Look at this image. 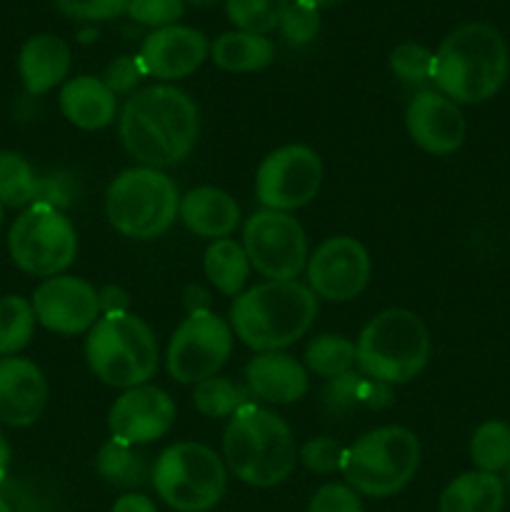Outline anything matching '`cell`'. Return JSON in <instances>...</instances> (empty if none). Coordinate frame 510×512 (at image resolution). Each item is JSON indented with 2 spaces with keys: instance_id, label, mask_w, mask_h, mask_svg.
Returning <instances> with one entry per match:
<instances>
[{
  "instance_id": "obj_1",
  "label": "cell",
  "mask_w": 510,
  "mask_h": 512,
  "mask_svg": "<svg viewBox=\"0 0 510 512\" xmlns=\"http://www.w3.org/2000/svg\"><path fill=\"white\" fill-rule=\"evenodd\" d=\"M200 135L198 105L173 85H150L128 98L120 113V140L145 168H168L195 148Z\"/></svg>"
},
{
  "instance_id": "obj_2",
  "label": "cell",
  "mask_w": 510,
  "mask_h": 512,
  "mask_svg": "<svg viewBox=\"0 0 510 512\" xmlns=\"http://www.w3.org/2000/svg\"><path fill=\"white\" fill-rule=\"evenodd\" d=\"M510 70L505 38L488 23H465L440 43L433 60V83L453 103H483Z\"/></svg>"
},
{
  "instance_id": "obj_3",
  "label": "cell",
  "mask_w": 510,
  "mask_h": 512,
  "mask_svg": "<svg viewBox=\"0 0 510 512\" xmlns=\"http://www.w3.org/2000/svg\"><path fill=\"white\" fill-rule=\"evenodd\" d=\"M318 315V298L298 280H268L245 290L230 308V328L248 348L273 353L303 338Z\"/></svg>"
},
{
  "instance_id": "obj_4",
  "label": "cell",
  "mask_w": 510,
  "mask_h": 512,
  "mask_svg": "<svg viewBox=\"0 0 510 512\" xmlns=\"http://www.w3.org/2000/svg\"><path fill=\"white\" fill-rule=\"evenodd\" d=\"M223 455L235 478L253 488H273L293 473L298 448L280 415L250 403L230 418Z\"/></svg>"
},
{
  "instance_id": "obj_5",
  "label": "cell",
  "mask_w": 510,
  "mask_h": 512,
  "mask_svg": "<svg viewBox=\"0 0 510 512\" xmlns=\"http://www.w3.org/2000/svg\"><path fill=\"white\" fill-rule=\"evenodd\" d=\"M90 370L113 388H138L158 370V340L133 313L103 315L85 340Z\"/></svg>"
},
{
  "instance_id": "obj_6",
  "label": "cell",
  "mask_w": 510,
  "mask_h": 512,
  "mask_svg": "<svg viewBox=\"0 0 510 512\" xmlns=\"http://www.w3.org/2000/svg\"><path fill=\"white\" fill-rule=\"evenodd\" d=\"M358 368L385 385L413 380L430 355V335L423 320L405 308L375 315L358 338Z\"/></svg>"
},
{
  "instance_id": "obj_7",
  "label": "cell",
  "mask_w": 510,
  "mask_h": 512,
  "mask_svg": "<svg viewBox=\"0 0 510 512\" xmlns=\"http://www.w3.org/2000/svg\"><path fill=\"white\" fill-rule=\"evenodd\" d=\"M420 465V443L415 433L400 425L370 430L345 450L340 473L355 493L388 498L400 493Z\"/></svg>"
},
{
  "instance_id": "obj_8",
  "label": "cell",
  "mask_w": 510,
  "mask_h": 512,
  "mask_svg": "<svg viewBox=\"0 0 510 512\" xmlns=\"http://www.w3.org/2000/svg\"><path fill=\"white\" fill-rule=\"evenodd\" d=\"M180 195L173 180L158 168L123 170L105 193V213L118 233L153 240L175 223Z\"/></svg>"
},
{
  "instance_id": "obj_9",
  "label": "cell",
  "mask_w": 510,
  "mask_h": 512,
  "mask_svg": "<svg viewBox=\"0 0 510 512\" xmlns=\"http://www.w3.org/2000/svg\"><path fill=\"white\" fill-rule=\"evenodd\" d=\"M158 498L178 512H205L220 503L228 485L223 460L203 443H175L153 465Z\"/></svg>"
},
{
  "instance_id": "obj_10",
  "label": "cell",
  "mask_w": 510,
  "mask_h": 512,
  "mask_svg": "<svg viewBox=\"0 0 510 512\" xmlns=\"http://www.w3.org/2000/svg\"><path fill=\"white\" fill-rule=\"evenodd\" d=\"M8 253L23 273L55 278L73 265L78 233L63 210L35 203L15 218L8 233Z\"/></svg>"
},
{
  "instance_id": "obj_11",
  "label": "cell",
  "mask_w": 510,
  "mask_h": 512,
  "mask_svg": "<svg viewBox=\"0 0 510 512\" xmlns=\"http://www.w3.org/2000/svg\"><path fill=\"white\" fill-rule=\"evenodd\" d=\"M233 350V328L210 310H190L168 345V373L183 385L213 378Z\"/></svg>"
},
{
  "instance_id": "obj_12",
  "label": "cell",
  "mask_w": 510,
  "mask_h": 512,
  "mask_svg": "<svg viewBox=\"0 0 510 512\" xmlns=\"http://www.w3.org/2000/svg\"><path fill=\"white\" fill-rule=\"evenodd\" d=\"M243 248L250 265L268 280H295L308 265L303 225L280 210L250 215L243 228Z\"/></svg>"
},
{
  "instance_id": "obj_13",
  "label": "cell",
  "mask_w": 510,
  "mask_h": 512,
  "mask_svg": "<svg viewBox=\"0 0 510 512\" xmlns=\"http://www.w3.org/2000/svg\"><path fill=\"white\" fill-rule=\"evenodd\" d=\"M323 165L308 145H283L260 163L255 175V195L265 210L303 208L318 195Z\"/></svg>"
},
{
  "instance_id": "obj_14",
  "label": "cell",
  "mask_w": 510,
  "mask_h": 512,
  "mask_svg": "<svg viewBox=\"0 0 510 512\" xmlns=\"http://www.w3.org/2000/svg\"><path fill=\"white\" fill-rule=\"evenodd\" d=\"M33 313L43 328L58 335H78L100 320V295L88 280L75 275L45 278L35 288Z\"/></svg>"
},
{
  "instance_id": "obj_15",
  "label": "cell",
  "mask_w": 510,
  "mask_h": 512,
  "mask_svg": "<svg viewBox=\"0 0 510 512\" xmlns=\"http://www.w3.org/2000/svg\"><path fill=\"white\" fill-rule=\"evenodd\" d=\"M370 280L368 250L348 235H335L320 243L308 258V283L318 298L353 300Z\"/></svg>"
},
{
  "instance_id": "obj_16",
  "label": "cell",
  "mask_w": 510,
  "mask_h": 512,
  "mask_svg": "<svg viewBox=\"0 0 510 512\" xmlns=\"http://www.w3.org/2000/svg\"><path fill=\"white\" fill-rule=\"evenodd\" d=\"M175 420V403L155 385H138L120 395L108 413V428L125 445H148L160 440Z\"/></svg>"
},
{
  "instance_id": "obj_17",
  "label": "cell",
  "mask_w": 510,
  "mask_h": 512,
  "mask_svg": "<svg viewBox=\"0 0 510 512\" xmlns=\"http://www.w3.org/2000/svg\"><path fill=\"white\" fill-rule=\"evenodd\" d=\"M410 138L415 145L433 155H450L463 145L465 118L458 103L438 90H420L405 113Z\"/></svg>"
},
{
  "instance_id": "obj_18",
  "label": "cell",
  "mask_w": 510,
  "mask_h": 512,
  "mask_svg": "<svg viewBox=\"0 0 510 512\" xmlns=\"http://www.w3.org/2000/svg\"><path fill=\"white\" fill-rule=\"evenodd\" d=\"M208 40L200 30L188 25H168L158 28L143 40L138 60L145 75H155L163 80L188 78L208 58Z\"/></svg>"
},
{
  "instance_id": "obj_19",
  "label": "cell",
  "mask_w": 510,
  "mask_h": 512,
  "mask_svg": "<svg viewBox=\"0 0 510 512\" xmlns=\"http://www.w3.org/2000/svg\"><path fill=\"white\" fill-rule=\"evenodd\" d=\"M48 405V383L43 370L30 360L10 355L0 358V423L28 428Z\"/></svg>"
},
{
  "instance_id": "obj_20",
  "label": "cell",
  "mask_w": 510,
  "mask_h": 512,
  "mask_svg": "<svg viewBox=\"0 0 510 512\" xmlns=\"http://www.w3.org/2000/svg\"><path fill=\"white\" fill-rule=\"evenodd\" d=\"M70 193L55 178H40L38 170L15 150H0V205L3 208H30L48 203L55 208L68 205Z\"/></svg>"
},
{
  "instance_id": "obj_21",
  "label": "cell",
  "mask_w": 510,
  "mask_h": 512,
  "mask_svg": "<svg viewBox=\"0 0 510 512\" xmlns=\"http://www.w3.org/2000/svg\"><path fill=\"white\" fill-rule=\"evenodd\" d=\"M248 390L265 403L288 405L298 403L308 393V373L288 353H258L245 368Z\"/></svg>"
},
{
  "instance_id": "obj_22",
  "label": "cell",
  "mask_w": 510,
  "mask_h": 512,
  "mask_svg": "<svg viewBox=\"0 0 510 512\" xmlns=\"http://www.w3.org/2000/svg\"><path fill=\"white\" fill-rule=\"evenodd\" d=\"M70 48L63 38L38 33L25 40L18 55V73L30 95H43L65 80L70 70Z\"/></svg>"
},
{
  "instance_id": "obj_23",
  "label": "cell",
  "mask_w": 510,
  "mask_h": 512,
  "mask_svg": "<svg viewBox=\"0 0 510 512\" xmlns=\"http://www.w3.org/2000/svg\"><path fill=\"white\" fill-rule=\"evenodd\" d=\"M60 110L80 130H100L115 120V93L95 75H78L60 90Z\"/></svg>"
},
{
  "instance_id": "obj_24",
  "label": "cell",
  "mask_w": 510,
  "mask_h": 512,
  "mask_svg": "<svg viewBox=\"0 0 510 512\" xmlns=\"http://www.w3.org/2000/svg\"><path fill=\"white\" fill-rule=\"evenodd\" d=\"M178 218L200 238H228L240 223V208L218 188H195L180 198Z\"/></svg>"
},
{
  "instance_id": "obj_25",
  "label": "cell",
  "mask_w": 510,
  "mask_h": 512,
  "mask_svg": "<svg viewBox=\"0 0 510 512\" xmlns=\"http://www.w3.org/2000/svg\"><path fill=\"white\" fill-rule=\"evenodd\" d=\"M438 508L440 512H503L505 483L493 473L470 470L443 490Z\"/></svg>"
},
{
  "instance_id": "obj_26",
  "label": "cell",
  "mask_w": 510,
  "mask_h": 512,
  "mask_svg": "<svg viewBox=\"0 0 510 512\" xmlns=\"http://www.w3.org/2000/svg\"><path fill=\"white\" fill-rule=\"evenodd\" d=\"M393 403V390L380 380L368 378L363 373H350L330 378L323 390V405L330 415H343L355 408L383 410Z\"/></svg>"
},
{
  "instance_id": "obj_27",
  "label": "cell",
  "mask_w": 510,
  "mask_h": 512,
  "mask_svg": "<svg viewBox=\"0 0 510 512\" xmlns=\"http://www.w3.org/2000/svg\"><path fill=\"white\" fill-rule=\"evenodd\" d=\"M213 63L228 73H255L273 63L275 45L265 35L230 30L210 45Z\"/></svg>"
},
{
  "instance_id": "obj_28",
  "label": "cell",
  "mask_w": 510,
  "mask_h": 512,
  "mask_svg": "<svg viewBox=\"0 0 510 512\" xmlns=\"http://www.w3.org/2000/svg\"><path fill=\"white\" fill-rule=\"evenodd\" d=\"M205 275L210 283L228 298H238L243 293V285L250 273V260L245 255V248L230 238L213 240L205 250L203 260Z\"/></svg>"
},
{
  "instance_id": "obj_29",
  "label": "cell",
  "mask_w": 510,
  "mask_h": 512,
  "mask_svg": "<svg viewBox=\"0 0 510 512\" xmlns=\"http://www.w3.org/2000/svg\"><path fill=\"white\" fill-rule=\"evenodd\" d=\"M100 478L115 488H140L148 478H153V470L148 468V460L143 453L125 445L120 440L110 438L103 448L98 450L95 458Z\"/></svg>"
},
{
  "instance_id": "obj_30",
  "label": "cell",
  "mask_w": 510,
  "mask_h": 512,
  "mask_svg": "<svg viewBox=\"0 0 510 512\" xmlns=\"http://www.w3.org/2000/svg\"><path fill=\"white\" fill-rule=\"evenodd\" d=\"M305 365L320 378H338L358 365V348L343 335H318L305 350Z\"/></svg>"
},
{
  "instance_id": "obj_31",
  "label": "cell",
  "mask_w": 510,
  "mask_h": 512,
  "mask_svg": "<svg viewBox=\"0 0 510 512\" xmlns=\"http://www.w3.org/2000/svg\"><path fill=\"white\" fill-rule=\"evenodd\" d=\"M470 460L483 473L498 475L510 468V425L488 420L470 438Z\"/></svg>"
},
{
  "instance_id": "obj_32",
  "label": "cell",
  "mask_w": 510,
  "mask_h": 512,
  "mask_svg": "<svg viewBox=\"0 0 510 512\" xmlns=\"http://www.w3.org/2000/svg\"><path fill=\"white\" fill-rule=\"evenodd\" d=\"M35 313L30 300L20 295L0 298V358L18 355L30 343L35 330Z\"/></svg>"
},
{
  "instance_id": "obj_33",
  "label": "cell",
  "mask_w": 510,
  "mask_h": 512,
  "mask_svg": "<svg viewBox=\"0 0 510 512\" xmlns=\"http://www.w3.org/2000/svg\"><path fill=\"white\" fill-rule=\"evenodd\" d=\"M248 388L228 378H208L195 385L193 403L205 418H233L240 408L253 403Z\"/></svg>"
},
{
  "instance_id": "obj_34",
  "label": "cell",
  "mask_w": 510,
  "mask_h": 512,
  "mask_svg": "<svg viewBox=\"0 0 510 512\" xmlns=\"http://www.w3.org/2000/svg\"><path fill=\"white\" fill-rule=\"evenodd\" d=\"M290 0H225L230 23L245 33L265 35L280 25Z\"/></svg>"
},
{
  "instance_id": "obj_35",
  "label": "cell",
  "mask_w": 510,
  "mask_h": 512,
  "mask_svg": "<svg viewBox=\"0 0 510 512\" xmlns=\"http://www.w3.org/2000/svg\"><path fill=\"white\" fill-rule=\"evenodd\" d=\"M433 60L435 53H430L420 43H403L390 53V70L405 83H425L433 80Z\"/></svg>"
},
{
  "instance_id": "obj_36",
  "label": "cell",
  "mask_w": 510,
  "mask_h": 512,
  "mask_svg": "<svg viewBox=\"0 0 510 512\" xmlns=\"http://www.w3.org/2000/svg\"><path fill=\"white\" fill-rule=\"evenodd\" d=\"M278 28L290 45L310 43L320 30L318 5L308 3V0H290Z\"/></svg>"
},
{
  "instance_id": "obj_37",
  "label": "cell",
  "mask_w": 510,
  "mask_h": 512,
  "mask_svg": "<svg viewBox=\"0 0 510 512\" xmlns=\"http://www.w3.org/2000/svg\"><path fill=\"white\" fill-rule=\"evenodd\" d=\"M125 13L140 25L150 28H168L178 25V20L185 13V0H130Z\"/></svg>"
},
{
  "instance_id": "obj_38",
  "label": "cell",
  "mask_w": 510,
  "mask_h": 512,
  "mask_svg": "<svg viewBox=\"0 0 510 512\" xmlns=\"http://www.w3.org/2000/svg\"><path fill=\"white\" fill-rule=\"evenodd\" d=\"M345 450L338 440L333 438H313L300 448L298 460L305 465L308 470L320 475H328L335 473V470L343 468V460H345Z\"/></svg>"
},
{
  "instance_id": "obj_39",
  "label": "cell",
  "mask_w": 510,
  "mask_h": 512,
  "mask_svg": "<svg viewBox=\"0 0 510 512\" xmlns=\"http://www.w3.org/2000/svg\"><path fill=\"white\" fill-rule=\"evenodd\" d=\"M55 8L73 20H110L128 10L130 0H53Z\"/></svg>"
},
{
  "instance_id": "obj_40",
  "label": "cell",
  "mask_w": 510,
  "mask_h": 512,
  "mask_svg": "<svg viewBox=\"0 0 510 512\" xmlns=\"http://www.w3.org/2000/svg\"><path fill=\"white\" fill-rule=\"evenodd\" d=\"M308 512H363V503L350 485L328 483L313 495Z\"/></svg>"
},
{
  "instance_id": "obj_41",
  "label": "cell",
  "mask_w": 510,
  "mask_h": 512,
  "mask_svg": "<svg viewBox=\"0 0 510 512\" xmlns=\"http://www.w3.org/2000/svg\"><path fill=\"white\" fill-rule=\"evenodd\" d=\"M143 75H145V70H143V65H140L138 55H135V58L133 55H120V58H115L113 63L105 68L103 83L108 85L115 95L130 93V90L140 83V78H143Z\"/></svg>"
},
{
  "instance_id": "obj_42",
  "label": "cell",
  "mask_w": 510,
  "mask_h": 512,
  "mask_svg": "<svg viewBox=\"0 0 510 512\" xmlns=\"http://www.w3.org/2000/svg\"><path fill=\"white\" fill-rule=\"evenodd\" d=\"M100 295V313L113 315V313H128V298L123 290L118 288H105Z\"/></svg>"
},
{
  "instance_id": "obj_43",
  "label": "cell",
  "mask_w": 510,
  "mask_h": 512,
  "mask_svg": "<svg viewBox=\"0 0 510 512\" xmlns=\"http://www.w3.org/2000/svg\"><path fill=\"white\" fill-rule=\"evenodd\" d=\"M113 512H158V510H155L153 500L145 498V495L125 493L123 498L115 500Z\"/></svg>"
},
{
  "instance_id": "obj_44",
  "label": "cell",
  "mask_w": 510,
  "mask_h": 512,
  "mask_svg": "<svg viewBox=\"0 0 510 512\" xmlns=\"http://www.w3.org/2000/svg\"><path fill=\"white\" fill-rule=\"evenodd\" d=\"M8 465H10V445L8 440H5V435L0 433V483H3L5 475H8Z\"/></svg>"
},
{
  "instance_id": "obj_45",
  "label": "cell",
  "mask_w": 510,
  "mask_h": 512,
  "mask_svg": "<svg viewBox=\"0 0 510 512\" xmlns=\"http://www.w3.org/2000/svg\"><path fill=\"white\" fill-rule=\"evenodd\" d=\"M185 3H193V5H200V8H205V5H213L218 3V0H185Z\"/></svg>"
},
{
  "instance_id": "obj_46",
  "label": "cell",
  "mask_w": 510,
  "mask_h": 512,
  "mask_svg": "<svg viewBox=\"0 0 510 512\" xmlns=\"http://www.w3.org/2000/svg\"><path fill=\"white\" fill-rule=\"evenodd\" d=\"M0 512H13V508H10V503L5 498H0Z\"/></svg>"
},
{
  "instance_id": "obj_47",
  "label": "cell",
  "mask_w": 510,
  "mask_h": 512,
  "mask_svg": "<svg viewBox=\"0 0 510 512\" xmlns=\"http://www.w3.org/2000/svg\"><path fill=\"white\" fill-rule=\"evenodd\" d=\"M308 3H313V5H325V3H335V0H308Z\"/></svg>"
},
{
  "instance_id": "obj_48",
  "label": "cell",
  "mask_w": 510,
  "mask_h": 512,
  "mask_svg": "<svg viewBox=\"0 0 510 512\" xmlns=\"http://www.w3.org/2000/svg\"><path fill=\"white\" fill-rule=\"evenodd\" d=\"M3 210L5 208H3V205H0V225H3Z\"/></svg>"
},
{
  "instance_id": "obj_49",
  "label": "cell",
  "mask_w": 510,
  "mask_h": 512,
  "mask_svg": "<svg viewBox=\"0 0 510 512\" xmlns=\"http://www.w3.org/2000/svg\"><path fill=\"white\" fill-rule=\"evenodd\" d=\"M508 470H510V468H508Z\"/></svg>"
}]
</instances>
